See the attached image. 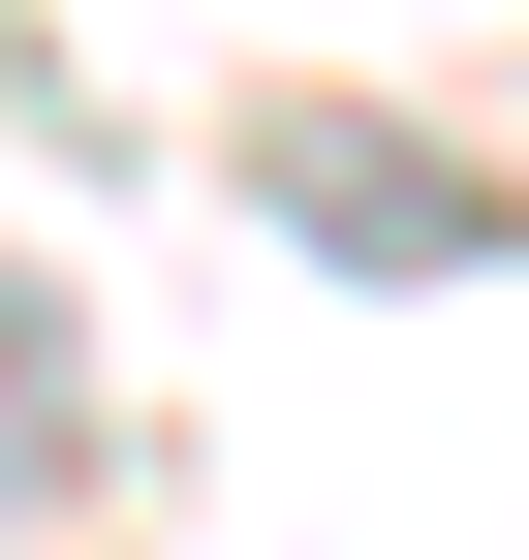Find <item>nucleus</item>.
Segmentation results:
<instances>
[{"label":"nucleus","mask_w":529,"mask_h":560,"mask_svg":"<svg viewBox=\"0 0 529 560\" xmlns=\"http://www.w3.org/2000/svg\"><path fill=\"white\" fill-rule=\"evenodd\" d=\"M62 436H94V374H62V312L0 280V499H62Z\"/></svg>","instance_id":"1"}]
</instances>
